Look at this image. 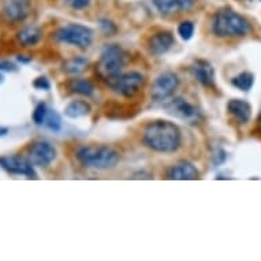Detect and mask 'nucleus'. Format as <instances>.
<instances>
[{
  "instance_id": "f257e3e1",
  "label": "nucleus",
  "mask_w": 261,
  "mask_h": 261,
  "mask_svg": "<svg viewBox=\"0 0 261 261\" xmlns=\"http://www.w3.org/2000/svg\"><path fill=\"white\" fill-rule=\"evenodd\" d=\"M142 141L149 149L160 153H171L180 146L182 134L179 127L170 120H153L146 124Z\"/></svg>"
},
{
  "instance_id": "f03ea898",
  "label": "nucleus",
  "mask_w": 261,
  "mask_h": 261,
  "mask_svg": "<svg viewBox=\"0 0 261 261\" xmlns=\"http://www.w3.org/2000/svg\"><path fill=\"white\" fill-rule=\"evenodd\" d=\"M78 162L86 168L110 170L119 163L120 154L118 150L108 145H84L77 150Z\"/></svg>"
},
{
  "instance_id": "7ed1b4c3",
  "label": "nucleus",
  "mask_w": 261,
  "mask_h": 261,
  "mask_svg": "<svg viewBox=\"0 0 261 261\" xmlns=\"http://www.w3.org/2000/svg\"><path fill=\"white\" fill-rule=\"evenodd\" d=\"M250 32V23L231 9H222L215 14L212 33L216 37H242Z\"/></svg>"
},
{
  "instance_id": "20e7f679",
  "label": "nucleus",
  "mask_w": 261,
  "mask_h": 261,
  "mask_svg": "<svg viewBox=\"0 0 261 261\" xmlns=\"http://www.w3.org/2000/svg\"><path fill=\"white\" fill-rule=\"evenodd\" d=\"M127 62V54L123 48L116 44L107 45L100 55L99 63L96 66L97 74L103 80H110L122 73Z\"/></svg>"
},
{
  "instance_id": "39448f33",
  "label": "nucleus",
  "mask_w": 261,
  "mask_h": 261,
  "mask_svg": "<svg viewBox=\"0 0 261 261\" xmlns=\"http://www.w3.org/2000/svg\"><path fill=\"white\" fill-rule=\"evenodd\" d=\"M54 39L58 43L70 44L74 47L86 49L90 47L93 41V32L90 28L80 23H69V25L62 26L54 35Z\"/></svg>"
},
{
  "instance_id": "423d86ee",
  "label": "nucleus",
  "mask_w": 261,
  "mask_h": 261,
  "mask_svg": "<svg viewBox=\"0 0 261 261\" xmlns=\"http://www.w3.org/2000/svg\"><path fill=\"white\" fill-rule=\"evenodd\" d=\"M107 85L116 94L126 99H132L145 85V75L138 71L120 73L119 75L107 80Z\"/></svg>"
},
{
  "instance_id": "0eeeda50",
  "label": "nucleus",
  "mask_w": 261,
  "mask_h": 261,
  "mask_svg": "<svg viewBox=\"0 0 261 261\" xmlns=\"http://www.w3.org/2000/svg\"><path fill=\"white\" fill-rule=\"evenodd\" d=\"M178 86H179V78L176 77V74L171 71L163 73L152 84L150 96L154 101H164L175 93Z\"/></svg>"
},
{
  "instance_id": "6e6552de",
  "label": "nucleus",
  "mask_w": 261,
  "mask_h": 261,
  "mask_svg": "<svg viewBox=\"0 0 261 261\" xmlns=\"http://www.w3.org/2000/svg\"><path fill=\"white\" fill-rule=\"evenodd\" d=\"M0 167L9 174L15 175H25L28 179H37V174L35 171V166L28 158L22 156H3L0 158Z\"/></svg>"
},
{
  "instance_id": "1a4fd4ad",
  "label": "nucleus",
  "mask_w": 261,
  "mask_h": 261,
  "mask_svg": "<svg viewBox=\"0 0 261 261\" xmlns=\"http://www.w3.org/2000/svg\"><path fill=\"white\" fill-rule=\"evenodd\" d=\"M56 148L48 141H36L29 146L28 159L37 167H48L56 159Z\"/></svg>"
},
{
  "instance_id": "9d476101",
  "label": "nucleus",
  "mask_w": 261,
  "mask_h": 261,
  "mask_svg": "<svg viewBox=\"0 0 261 261\" xmlns=\"http://www.w3.org/2000/svg\"><path fill=\"white\" fill-rule=\"evenodd\" d=\"M32 13L30 0H6L2 6V17L10 23L25 21Z\"/></svg>"
},
{
  "instance_id": "9b49d317",
  "label": "nucleus",
  "mask_w": 261,
  "mask_h": 261,
  "mask_svg": "<svg viewBox=\"0 0 261 261\" xmlns=\"http://www.w3.org/2000/svg\"><path fill=\"white\" fill-rule=\"evenodd\" d=\"M166 110H167L168 114H171L175 118L188 120V122H194L198 118L197 108L185 99H182V97L172 99L170 103L166 104Z\"/></svg>"
},
{
  "instance_id": "f8f14e48",
  "label": "nucleus",
  "mask_w": 261,
  "mask_h": 261,
  "mask_svg": "<svg viewBox=\"0 0 261 261\" xmlns=\"http://www.w3.org/2000/svg\"><path fill=\"white\" fill-rule=\"evenodd\" d=\"M174 43H175V39H174L171 32L162 30V32H158V33L150 36L149 40H148V49L152 55L160 56L170 51Z\"/></svg>"
},
{
  "instance_id": "ddd939ff",
  "label": "nucleus",
  "mask_w": 261,
  "mask_h": 261,
  "mask_svg": "<svg viewBox=\"0 0 261 261\" xmlns=\"http://www.w3.org/2000/svg\"><path fill=\"white\" fill-rule=\"evenodd\" d=\"M192 73L202 86L212 88L215 85V70L208 60L197 59L192 64Z\"/></svg>"
},
{
  "instance_id": "4468645a",
  "label": "nucleus",
  "mask_w": 261,
  "mask_h": 261,
  "mask_svg": "<svg viewBox=\"0 0 261 261\" xmlns=\"http://www.w3.org/2000/svg\"><path fill=\"white\" fill-rule=\"evenodd\" d=\"M167 178L174 180H194L198 179L200 172L189 162H178L167 170Z\"/></svg>"
},
{
  "instance_id": "2eb2a0df",
  "label": "nucleus",
  "mask_w": 261,
  "mask_h": 261,
  "mask_svg": "<svg viewBox=\"0 0 261 261\" xmlns=\"http://www.w3.org/2000/svg\"><path fill=\"white\" fill-rule=\"evenodd\" d=\"M227 111L230 112L240 123H248L252 118V106L241 99H232L227 104Z\"/></svg>"
},
{
  "instance_id": "dca6fc26",
  "label": "nucleus",
  "mask_w": 261,
  "mask_h": 261,
  "mask_svg": "<svg viewBox=\"0 0 261 261\" xmlns=\"http://www.w3.org/2000/svg\"><path fill=\"white\" fill-rule=\"evenodd\" d=\"M43 39V30L37 26H26L17 33L18 43L22 47H35Z\"/></svg>"
},
{
  "instance_id": "f3484780",
  "label": "nucleus",
  "mask_w": 261,
  "mask_h": 261,
  "mask_svg": "<svg viewBox=\"0 0 261 261\" xmlns=\"http://www.w3.org/2000/svg\"><path fill=\"white\" fill-rule=\"evenodd\" d=\"M66 88L71 93L81 94V96H92L94 92L93 82H90L86 78H71L66 84Z\"/></svg>"
},
{
  "instance_id": "a211bd4d",
  "label": "nucleus",
  "mask_w": 261,
  "mask_h": 261,
  "mask_svg": "<svg viewBox=\"0 0 261 261\" xmlns=\"http://www.w3.org/2000/svg\"><path fill=\"white\" fill-rule=\"evenodd\" d=\"M90 111H92V107H90V104L88 101H85V100H74L64 108V115L67 118H71V119H77V118L89 115Z\"/></svg>"
},
{
  "instance_id": "6ab92c4d",
  "label": "nucleus",
  "mask_w": 261,
  "mask_h": 261,
  "mask_svg": "<svg viewBox=\"0 0 261 261\" xmlns=\"http://www.w3.org/2000/svg\"><path fill=\"white\" fill-rule=\"evenodd\" d=\"M88 64H89V60L86 59V58L78 56V58H71V59L64 60V63L62 64V70L66 74H69V75H78L82 71H85Z\"/></svg>"
},
{
  "instance_id": "aec40b11",
  "label": "nucleus",
  "mask_w": 261,
  "mask_h": 261,
  "mask_svg": "<svg viewBox=\"0 0 261 261\" xmlns=\"http://www.w3.org/2000/svg\"><path fill=\"white\" fill-rule=\"evenodd\" d=\"M152 2L162 15H172L180 11L179 0H152Z\"/></svg>"
},
{
  "instance_id": "412c9836",
  "label": "nucleus",
  "mask_w": 261,
  "mask_h": 261,
  "mask_svg": "<svg viewBox=\"0 0 261 261\" xmlns=\"http://www.w3.org/2000/svg\"><path fill=\"white\" fill-rule=\"evenodd\" d=\"M231 84L236 86L237 89L242 90V92H248L252 89L253 84H254V75L250 71H244V73L238 74L232 78Z\"/></svg>"
},
{
  "instance_id": "4be33fe9",
  "label": "nucleus",
  "mask_w": 261,
  "mask_h": 261,
  "mask_svg": "<svg viewBox=\"0 0 261 261\" xmlns=\"http://www.w3.org/2000/svg\"><path fill=\"white\" fill-rule=\"evenodd\" d=\"M44 126H47L52 132H59L60 128H62V118H60V115L55 110H49L48 111V116L47 119H45Z\"/></svg>"
},
{
  "instance_id": "5701e85b",
  "label": "nucleus",
  "mask_w": 261,
  "mask_h": 261,
  "mask_svg": "<svg viewBox=\"0 0 261 261\" xmlns=\"http://www.w3.org/2000/svg\"><path fill=\"white\" fill-rule=\"evenodd\" d=\"M48 107L45 103H39L36 106L35 111H33V122H35L37 126H41V124L45 123V119L48 116Z\"/></svg>"
},
{
  "instance_id": "b1692460",
  "label": "nucleus",
  "mask_w": 261,
  "mask_h": 261,
  "mask_svg": "<svg viewBox=\"0 0 261 261\" xmlns=\"http://www.w3.org/2000/svg\"><path fill=\"white\" fill-rule=\"evenodd\" d=\"M194 23L192 21H184L180 22L179 26H178V35L180 36V39L185 40V41H188L193 37L194 35Z\"/></svg>"
},
{
  "instance_id": "393cba45",
  "label": "nucleus",
  "mask_w": 261,
  "mask_h": 261,
  "mask_svg": "<svg viewBox=\"0 0 261 261\" xmlns=\"http://www.w3.org/2000/svg\"><path fill=\"white\" fill-rule=\"evenodd\" d=\"M63 2L74 10H84L90 5V0H63Z\"/></svg>"
},
{
  "instance_id": "a878e982",
  "label": "nucleus",
  "mask_w": 261,
  "mask_h": 261,
  "mask_svg": "<svg viewBox=\"0 0 261 261\" xmlns=\"http://www.w3.org/2000/svg\"><path fill=\"white\" fill-rule=\"evenodd\" d=\"M33 86L39 90H49L51 84H49L47 77H37L35 81H33Z\"/></svg>"
},
{
  "instance_id": "bb28decb",
  "label": "nucleus",
  "mask_w": 261,
  "mask_h": 261,
  "mask_svg": "<svg viewBox=\"0 0 261 261\" xmlns=\"http://www.w3.org/2000/svg\"><path fill=\"white\" fill-rule=\"evenodd\" d=\"M18 70L17 64H14L10 60H0V71H7V73H15Z\"/></svg>"
},
{
  "instance_id": "cd10ccee",
  "label": "nucleus",
  "mask_w": 261,
  "mask_h": 261,
  "mask_svg": "<svg viewBox=\"0 0 261 261\" xmlns=\"http://www.w3.org/2000/svg\"><path fill=\"white\" fill-rule=\"evenodd\" d=\"M100 26H101V29L104 30V33L107 36H111L112 33H115L116 32L115 25H114L111 21H101L100 22Z\"/></svg>"
},
{
  "instance_id": "c85d7f7f",
  "label": "nucleus",
  "mask_w": 261,
  "mask_h": 261,
  "mask_svg": "<svg viewBox=\"0 0 261 261\" xmlns=\"http://www.w3.org/2000/svg\"><path fill=\"white\" fill-rule=\"evenodd\" d=\"M196 2L197 0H179V5H180V10H190L193 6L196 5Z\"/></svg>"
},
{
  "instance_id": "c756f323",
  "label": "nucleus",
  "mask_w": 261,
  "mask_h": 261,
  "mask_svg": "<svg viewBox=\"0 0 261 261\" xmlns=\"http://www.w3.org/2000/svg\"><path fill=\"white\" fill-rule=\"evenodd\" d=\"M18 60L22 62V63H29L30 60H32V58H25V55H19L18 56Z\"/></svg>"
},
{
  "instance_id": "7c9ffc66",
  "label": "nucleus",
  "mask_w": 261,
  "mask_h": 261,
  "mask_svg": "<svg viewBox=\"0 0 261 261\" xmlns=\"http://www.w3.org/2000/svg\"><path fill=\"white\" fill-rule=\"evenodd\" d=\"M9 133V128L7 127H0V137H5Z\"/></svg>"
},
{
  "instance_id": "2f4dec72",
  "label": "nucleus",
  "mask_w": 261,
  "mask_h": 261,
  "mask_svg": "<svg viewBox=\"0 0 261 261\" xmlns=\"http://www.w3.org/2000/svg\"><path fill=\"white\" fill-rule=\"evenodd\" d=\"M257 128H258V132L261 133V112L260 115H258V119H257Z\"/></svg>"
},
{
  "instance_id": "473e14b6",
  "label": "nucleus",
  "mask_w": 261,
  "mask_h": 261,
  "mask_svg": "<svg viewBox=\"0 0 261 261\" xmlns=\"http://www.w3.org/2000/svg\"><path fill=\"white\" fill-rule=\"evenodd\" d=\"M3 82H5V77H3V74H0V85H2Z\"/></svg>"
}]
</instances>
